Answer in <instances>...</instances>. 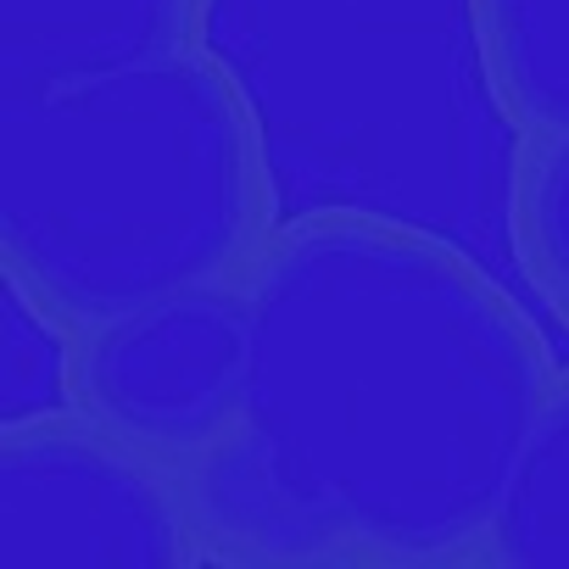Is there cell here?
Here are the masks:
<instances>
[{"label":"cell","instance_id":"cell-2","mask_svg":"<svg viewBox=\"0 0 569 569\" xmlns=\"http://www.w3.org/2000/svg\"><path fill=\"white\" fill-rule=\"evenodd\" d=\"M279 223L262 118L212 46L0 96V268L62 336L240 291Z\"/></svg>","mask_w":569,"mask_h":569},{"label":"cell","instance_id":"cell-3","mask_svg":"<svg viewBox=\"0 0 569 569\" xmlns=\"http://www.w3.org/2000/svg\"><path fill=\"white\" fill-rule=\"evenodd\" d=\"M212 563L184 475L73 402L0 425V569Z\"/></svg>","mask_w":569,"mask_h":569},{"label":"cell","instance_id":"cell-6","mask_svg":"<svg viewBox=\"0 0 569 569\" xmlns=\"http://www.w3.org/2000/svg\"><path fill=\"white\" fill-rule=\"evenodd\" d=\"M491 112L525 134H569V0H463Z\"/></svg>","mask_w":569,"mask_h":569},{"label":"cell","instance_id":"cell-7","mask_svg":"<svg viewBox=\"0 0 569 569\" xmlns=\"http://www.w3.org/2000/svg\"><path fill=\"white\" fill-rule=\"evenodd\" d=\"M480 569H569V369H558L513 458Z\"/></svg>","mask_w":569,"mask_h":569},{"label":"cell","instance_id":"cell-5","mask_svg":"<svg viewBox=\"0 0 569 569\" xmlns=\"http://www.w3.org/2000/svg\"><path fill=\"white\" fill-rule=\"evenodd\" d=\"M218 0H0V96L207 46Z\"/></svg>","mask_w":569,"mask_h":569},{"label":"cell","instance_id":"cell-1","mask_svg":"<svg viewBox=\"0 0 569 569\" xmlns=\"http://www.w3.org/2000/svg\"><path fill=\"white\" fill-rule=\"evenodd\" d=\"M234 430L184 475L212 563L480 569L558 380L536 319L447 234L284 218L240 279Z\"/></svg>","mask_w":569,"mask_h":569},{"label":"cell","instance_id":"cell-4","mask_svg":"<svg viewBox=\"0 0 569 569\" xmlns=\"http://www.w3.org/2000/svg\"><path fill=\"white\" fill-rule=\"evenodd\" d=\"M246 319L234 291L151 302L68 336L62 402L190 475L240 413Z\"/></svg>","mask_w":569,"mask_h":569},{"label":"cell","instance_id":"cell-8","mask_svg":"<svg viewBox=\"0 0 569 569\" xmlns=\"http://www.w3.org/2000/svg\"><path fill=\"white\" fill-rule=\"evenodd\" d=\"M508 246L569 336V134H525L508 162Z\"/></svg>","mask_w":569,"mask_h":569}]
</instances>
